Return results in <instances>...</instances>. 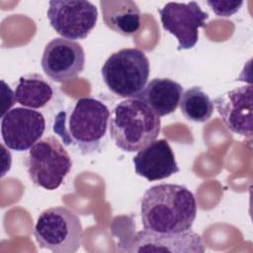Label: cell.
Segmentation results:
<instances>
[{"mask_svg":"<svg viewBox=\"0 0 253 253\" xmlns=\"http://www.w3.org/2000/svg\"><path fill=\"white\" fill-rule=\"evenodd\" d=\"M140 216L146 230L161 233L190 230L197 216L195 196L182 185L152 186L142 197Z\"/></svg>","mask_w":253,"mask_h":253,"instance_id":"obj_1","label":"cell"},{"mask_svg":"<svg viewBox=\"0 0 253 253\" xmlns=\"http://www.w3.org/2000/svg\"><path fill=\"white\" fill-rule=\"evenodd\" d=\"M109 120L110 111L103 102L83 97L75 102L71 110L59 112L55 116L53 131L63 144L87 154L100 148L107 133Z\"/></svg>","mask_w":253,"mask_h":253,"instance_id":"obj_2","label":"cell"},{"mask_svg":"<svg viewBox=\"0 0 253 253\" xmlns=\"http://www.w3.org/2000/svg\"><path fill=\"white\" fill-rule=\"evenodd\" d=\"M109 128L113 141L120 149L134 152L157 138L161 129V121L144 102L129 98L113 109Z\"/></svg>","mask_w":253,"mask_h":253,"instance_id":"obj_3","label":"cell"},{"mask_svg":"<svg viewBox=\"0 0 253 253\" xmlns=\"http://www.w3.org/2000/svg\"><path fill=\"white\" fill-rule=\"evenodd\" d=\"M149 72L147 56L135 47L123 48L112 53L101 69L109 90L126 99L138 97L146 86Z\"/></svg>","mask_w":253,"mask_h":253,"instance_id":"obj_4","label":"cell"},{"mask_svg":"<svg viewBox=\"0 0 253 253\" xmlns=\"http://www.w3.org/2000/svg\"><path fill=\"white\" fill-rule=\"evenodd\" d=\"M83 227L77 214L64 207L43 211L34 228L36 241L41 248L53 253H73L82 244Z\"/></svg>","mask_w":253,"mask_h":253,"instance_id":"obj_5","label":"cell"},{"mask_svg":"<svg viewBox=\"0 0 253 253\" xmlns=\"http://www.w3.org/2000/svg\"><path fill=\"white\" fill-rule=\"evenodd\" d=\"M26 166L32 182L45 190H55L72 168V160L55 136L40 139L29 150Z\"/></svg>","mask_w":253,"mask_h":253,"instance_id":"obj_6","label":"cell"},{"mask_svg":"<svg viewBox=\"0 0 253 253\" xmlns=\"http://www.w3.org/2000/svg\"><path fill=\"white\" fill-rule=\"evenodd\" d=\"M46 15L53 30L70 41L86 39L98 20L96 6L85 0L49 1Z\"/></svg>","mask_w":253,"mask_h":253,"instance_id":"obj_7","label":"cell"},{"mask_svg":"<svg viewBox=\"0 0 253 253\" xmlns=\"http://www.w3.org/2000/svg\"><path fill=\"white\" fill-rule=\"evenodd\" d=\"M159 15L164 30L177 38L178 50L195 46L199 40V29L206 26L209 18V14L195 1L168 2L159 9Z\"/></svg>","mask_w":253,"mask_h":253,"instance_id":"obj_8","label":"cell"},{"mask_svg":"<svg viewBox=\"0 0 253 253\" xmlns=\"http://www.w3.org/2000/svg\"><path fill=\"white\" fill-rule=\"evenodd\" d=\"M41 63L43 72L49 79L64 83L71 81L83 71L85 52L79 42L55 38L45 45Z\"/></svg>","mask_w":253,"mask_h":253,"instance_id":"obj_9","label":"cell"},{"mask_svg":"<svg viewBox=\"0 0 253 253\" xmlns=\"http://www.w3.org/2000/svg\"><path fill=\"white\" fill-rule=\"evenodd\" d=\"M44 129V117L34 109L16 107L2 117L3 142L8 148L16 151L30 149L40 140Z\"/></svg>","mask_w":253,"mask_h":253,"instance_id":"obj_10","label":"cell"},{"mask_svg":"<svg viewBox=\"0 0 253 253\" xmlns=\"http://www.w3.org/2000/svg\"><path fill=\"white\" fill-rule=\"evenodd\" d=\"M127 251L203 253L206 251V246L201 235L191 229L178 233H161L144 229L131 237Z\"/></svg>","mask_w":253,"mask_h":253,"instance_id":"obj_11","label":"cell"},{"mask_svg":"<svg viewBox=\"0 0 253 253\" xmlns=\"http://www.w3.org/2000/svg\"><path fill=\"white\" fill-rule=\"evenodd\" d=\"M224 125L232 132L251 137L253 120L252 85H243L223 93L213 100Z\"/></svg>","mask_w":253,"mask_h":253,"instance_id":"obj_12","label":"cell"},{"mask_svg":"<svg viewBox=\"0 0 253 253\" xmlns=\"http://www.w3.org/2000/svg\"><path fill=\"white\" fill-rule=\"evenodd\" d=\"M132 162L135 173L150 182L168 178L180 170L174 152L164 138L155 139L140 149Z\"/></svg>","mask_w":253,"mask_h":253,"instance_id":"obj_13","label":"cell"},{"mask_svg":"<svg viewBox=\"0 0 253 253\" xmlns=\"http://www.w3.org/2000/svg\"><path fill=\"white\" fill-rule=\"evenodd\" d=\"M183 94V87L170 78H154L146 84L136 99L144 102L158 117L173 113Z\"/></svg>","mask_w":253,"mask_h":253,"instance_id":"obj_14","label":"cell"},{"mask_svg":"<svg viewBox=\"0 0 253 253\" xmlns=\"http://www.w3.org/2000/svg\"><path fill=\"white\" fill-rule=\"evenodd\" d=\"M103 20L106 26L122 36H131L140 27V10L131 0H101Z\"/></svg>","mask_w":253,"mask_h":253,"instance_id":"obj_15","label":"cell"},{"mask_svg":"<svg viewBox=\"0 0 253 253\" xmlns=\"http://www.w3.org/2000/svg\"><path fill=\"white\" fill-rule=\"evenodd\" d=\"M14 93L16 101L29 109L43 108L53 96L50 84L39 74L20 77Z\"/></svg>","mask_w":253,"mask_h":253,"instance_id":"obj_16","label":"cell"},{"mask_svg":"<svg viewBox=\"0 0 253 253\" xmlns=\"http://www.w3.org/2000/svg\"><path fill=\"white\" fill-rule=\"evenodd\" d=\"M180 109L184 117L192 122L205 123L213 113V103L201 87L187 89L181 96Z\"/></svg>","mask_w":253,"mask_h":253,"instance_id":"obj_17","label":"cell"},{"mask_svg":"<svg viewBox=\"0 0 253 253\" xmlns=\"http://www.w3.org/2000/svg\"><path fill=\"white\" fill-rule=\"evenodd\" d=\"M207 3L211 6V10L218 17H229L235 14L243 5V1H229V0H225V1L209 0Z\"/></svg>","mask_w":253,"mask_h":253,"instance_id":"obj_18","label":"cell"},{"mask_svg":"<svg viewBox=\"0 0 253 253\" xmlns=\"http://www.w3.org/2000/svg\"><path fill=\"white\" fill-rule=\"evenodd\" d=\"M1 83H2V97H3V100H2L3 106H2L1 116L3 117L9 111V109L14 105V102L16 101V99H15V93H13V91L5 83V81L2 80Z\"/></svg>","mask_w":253,"mask_h":253,"instance_id":"obj_19","label":"cell"}]
</instances>
